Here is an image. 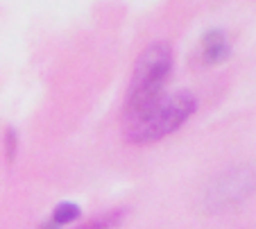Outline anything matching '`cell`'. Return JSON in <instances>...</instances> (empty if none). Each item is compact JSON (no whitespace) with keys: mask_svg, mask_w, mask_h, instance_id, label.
<instances>
[{"mask_svg":"<svg viewBox=\"0 0 256 229\" xmlns=\"http://www.w3.org/2000/svg\"><path fill=\"white\" fill-rule=\"evenodd\" d=\"M172 70V50L168 44H152L134 66L125 100V125L140 120L164 100V88Z\"/></svg>","mask_w":256,"mask_h":229,"instance_id":"cell-1","label":"cell"},{"mask_svg":"<svg viewBox=\"0 0 256 229\" xmlns=\"http://www.w3.org/2000/svg\"><path fill=\"white\" fill-rule=\"evenodd\" d=\"M198 109V100L190 91H177L166 96L154 109L145 114L140 120L125 125V134L134 143H152L168 134L177 132Z\"/></svg>","mask_w":256,"mask_h":229,"instance_id":"cell-2","label":"cell"},{"mask_svg":"<svg viewBox=\"0 0 256 229\" xmlns=\"http://www.w3.org/2000/svg\"><path fill=\"white\" fill-rule=\"evenodd\" d=\"M256 190V170L252 166H232L216 175L202 193V209L206 214H222L245 202Z\"/></svg>","mask_w":256,"mask_h":229,"instance_id":"cell-3","label":"cell"},{"mask_svg":"<svg viewBox=\"0 0 256 229\" xmlns=\"http://www.w3.org/2000/svg\"><path fill=\"white\" fill-rule=\"evenodd\" d=\"M232 54V44L222 30H208L200 39V57L206 66H216L229 59Z\"/></svg>","mask_w":256,"mask_h":229,"instance_id":"cell-4","label":"cell"},{"mask_svg":"<svg viewBox=\"0 0 256 229\" xmlns=\"http://www.w3.org/2000/svg\"><path fill=\"white\" fill-rule=\"evenodd\" d=\"M80 214H82V209H80V204H75V202H62V204L54 206L52 211V222H57L59 227H64V224H70L75 222V220L80 218Z\"/></svg>","mask_w":256,"mask_h":229,"instance_id":"cell-5","label":"cell"},{"mask_svg":"<svg viewBox=\"0 0 256 229\" xmlns=\"http://www.w3.org/2000/svg\"><path fill=\"white\" fill-rule=\"evenodd\" d=\"M120 220H122V211H106L100 218L91 220V222L82 224V227H78V229H114V227H118Z\"/></svg>","mask_w":256,"mask_h":229,"instance_id":"cell-6","label":"cell"},{"mask_svg":"<svg viewBox=\"0 0 256 229\" xmlns=\"http://www.w3.org/2000/svg\"><path fill=\"white\" fill-rule=\"evenodd\" d=\"M5 154H7V161H14L16 159V148H18V134H16V130H12V127H7L5 132Z\"/></svg>","mask_w":256,"mask_h":229,"instance_id":"cell-7","label":"cell"},{"mask_svg":"<svg viewBox=\"0 0 256 229\" xmlns=\"http://www.w3.org/2000/svg\"><path fill=\"white\" fill-rule=\"evenodd\" d=\"M39 229H62V227H59V224L57 222H52V220H46V222L44 224H41V227Z\"/></svg>","mask_w":256,"mask_h":229,"instance_id":"cell-8","label":"cell"}]
</instances>
